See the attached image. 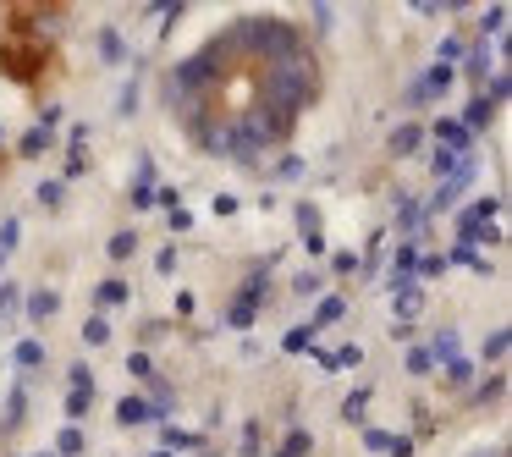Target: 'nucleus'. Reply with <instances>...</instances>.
Wrapping results in <instances>:
<instances>
[{
  "label": "nucleus",
  "instance_id": "1",
  "mask_svg": "<svg viewBox=\"0 0 512 457\" xmlns=\"http://www.w3.org/2000/svg\"><path fill=\"white\" fill-rule=\"evenodd\" d=\"M39 67H45V50H39V45H23V39H12V45H0V72H6V78L28 83Z\"/></svg>",
  "mask_w": 512,
  "mask_h": 457
},
{
  "label": "nucleus",
  "instance_id": "2",
  "mask_svg": "<svg viewBox=\"0 0 512 457\" xmlns=\"http://www.w3.org/2000/svg\"><path fill=\"white\" fill-rule=\"evenodd\" d=\"M468 182H474V160H463V166H457V171H452V177H446V182H441V188H435V199H430V210H435V215H446V210H452V204H457V193H463V188H468Z\"/></svg>",
  "mask_w": 512,
  "mask_h": 457
},
{
  "label": "nucleus",
  "instance_id": "3",
  "mask_svg": "<svg viewBox=\"0 0 512 457\" xmlns=\"http://www.w3.org/2000/svg\"><path fill=\"white\" fill-rule=\"evenodd\" d=\"M435 138H441L452 155H468V127L463 122H441V127H435Z\"/></svg>",
  "mask_w": 512,
  "mask_h": 457
},
{
  "label": "nucleus",
  "instance_id": "4",
  "mask_svg": "<svg viewBox=\"0 0 512 457\" xmlns=\"http://www.w3.org/2000/svg\"><path fill=\"white\" fill-rule=\"evenodd\" d=\"M419 138H424L419 127H413V122H402L397 133H391V155H397V160H402V155H413V149H419Z\"/></svg>",
  "mask_w": 512,
  "mask_h": 457
},
{
  "label": "nucleus",
  "instance_id": "5",
  "mask_svg": "<svg viewBox=\"0 0 512 457\" xmlns=\"http://www.w3.org/2000/svg\"><path fill=\"white\" fill-rule=\"evenodd\" d=\"M116 419H122V424H144L149 419V402L144 397H122V402H116Z\"/></svg>",
  "mask_w": 512,
  "mask_h": 457
},
{
  "label": "nucleus",
  "instance_id": "6",
  "mask_svg": "<svg viewBox=\"0 0 512 457\" xmlns=\"http://www.w3.org/2000/svg\"><path fill=\"white\" fill-rule=\"evenodd\" d=\"M56 309H61V298H56V292H34V298H28V314H34L39 325H45Z\"/></svg>",
  "mask_w": 512,
  "mask_h": 457
},
{
  "label": "nucleus",
  "instance_id": "7",
  "mask_svg": "<svg viewBox=\"0 0 512 457\" xmlns=\"http://www.w3.org/2000/svg\"><path fill=\"white\" fill-rule=\"evenodd\" d=\"M468 380H474V364H468V358H452V364H446V386L463 391Z\"/></svg>",
  "mask_w": 512,
  "mask_h": 457
},
{
  "label": "nucleus",
  "instance_id": "8",
  "mask_svg": "<svg viewBox=\"0 0 512 457\" xmlns=\"http://www.w3.org/2000/svg\"><path fill=\"white\" fill-rule=\"evenodd\" d=\"M463 160H468V155H452V149H441V155H435V160H430V171H435V182H441V177H452V171H457V166H463Z\"/></svg>",
  "mask_w": 512,
  "mask_h": 457
},
{
  "label": "nucleus",
  "instance_id": "9",
  "mask_svg": "<svg viewBox=\"0 0 512 457\" xmlns=\"http://www.w3.org/2000/svg\"><path fill=\"white\" fill-rule=\"evenodd\" d=\"M298 232L309 237V243L320 237V210H314V204H298Z\"/></svg>",
  "mask_w": 512,
  "mask_h": 457
},
{
  "label": "nucleus",
  "instance_id": "10",
  "mask_svg": "<svg viewBox=\"0 0 512 457\" xmlns=\"http://www.w3.org/2000/svg\"><path fill=\"white\" fill-rule=\"evenodd\" d=\"M468 78H474V83H485V72H490V56H485V45H474V50H468Z\"/></svg>",
  "mask_w": 512,
  "mask_h": 457
},
{
  "label": "nucleus",
  "instance_id": "11",
  "mask_svg": "<svg viewBox=\"0 0 512 457\" xmlns=\"http://www.w3.org/2000/svg\"><path fill=\"white\" fill-rule=\"evenodd\" d=\"M490 116H496V105H490L485 94H479V100L468 105V122H463V127H490Z\"/></svg>",
  "mask_w": 512,
  "mask_h": 457
},
{
  "label": "nucleus",
  "instance_id": "12",
  "mask_svg": "<svg viewBox=\"0 0 512 457\" xmlns=\"http://www.w3.org/2000/svg\"><path fill=\"white\" fill-rule=\"evenodd\" d=\"M430 358H441V364L463 358V353H457V331H441V336H435V353H430Z\"/></svg>",
  "mask_w": 512,
  "mask_h": 457
},
{
  "label": "nucleus",
  "instance_id": "13",
  "mask_svg": "<svg viewBox=\"0 0 512 457\" xmlns=\"http://www.w3.org/2000/svg\"><path fill=\"white\" fill-rule=\"evenodd\" d=\"M83 342L89 347H100V342H111V320H100V314H94L89 325H83Z\"/></svg>",
  "mask_w": 512,
  "mask_h": 457
},
{
  "label": "nucleus",
  "instance_id": "14",
  "mask_svg": "<svg viewBox=\"0 0 512 457\" xmlns=\"http://www.w3.org/2000/svg\"><path fill=\"white\" fill-rule=\"evenodd\" d=\"M419 309H424V292H419V287H413V292H397V314H402V320H413Z\"/></svg>",
  "mask_w": 512,
  "mask_h": 457
},
{
  "label": "nucleus",
  "instance_id": "15",
  "mask_svg": "<svg viewBox=\"0 0 512 457\" xmlns=\"http://www.w3.org/2000/svg\"><path fill=\"white\" fill-rule=\"evenodd\" d=\"M364 408H369V391H353V397L342 402V419H347V424H358V419H364Z\"/></svg>",
  "mask_w": 512,
  "mask_h": 457
},
{
  "label": "nucleus",
  "instance_id": "16",
  "mask_svg": "<svg viewBox=\"0 0 512 457\" xmlns=\"http://www.w3.org/2000/svg\"><path fill=\"white\" fill-rule=\"evenodd\" d=\"M303 347H314V325H292L287 331V353H303Z\"/></svg>",
  "mask_w": 512,
  "mask_h": 457
},
{
  "label": "nucleus",
  "instance_id": "17",
  "mask_svg": "<svg viewBox=\"0 0 512 457\" xmlns=\"http://www.w3.org/2000/svg\"><path fill=\"white\" fill-rule=\"evenodd\" d=\"M17 364H23V369H39V364H45V347H39V342H23V347H17Z\"/></svg>",
  "mask_w": 512,
  "mask_h": 457
},
{
  "label": "nucleus",
  "instance_id": "18",
  "mask_svg": "<svg viewBox=\"0 0 512 457\" xmlns=\"http://www.w3.org/2000/svg\"><path fill=\"white\" fill-rule=\"evenodd\" d=\"M419 221V204H413V193H397V226H413Z\"/></svg>",
  "mask_w": 512,
  "mask_h": 457
},
{
  "label": "nucleus",
  "instance_id": "19",
  "mask_svg": "<svg viewBox=\"0 0 512 457\" xmlns=\"http://www.w3.org/2000/svg\"><path fill=\"white\" fill-rule=\"evenodd\" d=\"M133 248H138L133 232H116V237H111V259H133Z\"/></svg>",
  "mask_w": 512,
  "mask_h": 457
},
{
  "label": "nucleus",
  "instance_id": "20",
  "mask_svg": "<svg viewBox=\"0 0 512 457\" xmlns=\"http://www.w3.org/2000/svg\"><path fill=\"white\" fill-rule=\"evenodd\" d=\"M23 408H28V397H23V386L6 397V424H23Z\"/></svg>",
  "mask_w": 512,
  "mask_h": 457
},
{
  "label": "nucleus",
  "instance_id": "21",
  "mask_svg": "<svg viewBox=\"0 0 512 457\" xmlns=\"http://www.w3.org/2000/svg\"><path fill=\"white\" fill-rule=\"evenodd\" d=\"M281 457H309V435L292 430V435H287V446H281Z\"/></svg>",
  "mask_w": 512,
  "mask_h": 457
},
{
  "label": "nucleus",
  "instance_id": "22",
  "mask_svg": "<svg viewBox=\"0 0 512 457\" xmlns=\"http://www.w3.org/2000/svg\"><path fill=\"white\" fill-rule=\"evenodd\" d=\"M17 232H23L17 215H12V221H0V254H12V248H17Z\"/></svg>",
  "mask_w": 512,
  "mask_h": 457
},
{
  "label": "nucleus",
  "instance_id": "23",
  "mask_svg": "<svg viewBox=\"0 0 512 457\" xmlns=\"http://www.w3.org/2000/svg\"><path fill=\"white\" fill-rule=\"evenodd\" d=\"M39 149H50V133H45V127H34V133H23V155H39Z\"/></svg>",
  "mask_w": 512,
  "mask_h": 457
},
{
  "label": "nucleus",
  "instance_id": "24",
  "mask_svg": "<svg viewBox=\"0 0 512 457\" xmlns=\"http://www.w3.org/2000/svg\"><path fill=\"white\" fill-rule=\"evenodd\" d=\"M56 446H61V457H83V435L78 430H61Z\"/></svg>",
  "mask_w": 512,
  "mask_h": 457
},
{
  "label": "nucleus",
  "instance_id": "25",
  "mask_svg": "<svg viewBox=\"0 0 512 457\" xmlns=\"http://www.w3.org/2000/svg\"><path fill=\"white\" fill-rule=\"evenodd\" d=\"M67 375H72V391H94V375H89V364H72Z\"/></svg>",
  "mask_w": 512,
  "mask_h": 457
},
{
  "label": "nucleus",
  "instance_id": "26",
  "mask_svg": "<svg viewBox=\"0 0 512 457\" xmlns=\"http://www.w3.org/2000/svg\"><path fill=\"white\" fill-rule=\"evenodd\" d=\"M39 204H45V210H56V204H61V182H39Z\"/></svg>",
  "mask_w": 512,
  "mask_h": 457
},
{
  "label": "nucleus",
  "instance_id": "27",
  "mask_svg": "<svg viewBox=\"0 0 512 457\" xmlns=\"http://www.w3.org/2000/svg\"><path fill=\"white\" fill-rule=\"evenodd\" d=\"M127 375H138V380H155V369H149V358H144V353H133V358H127Z\"/></svg>",
  "mask_w": 512,
  "mask_h": 457
},
{
  "label": "nucleus",
  "instance_id": "28",
  "mask_svg": "<svg viewBox=\"0 0 512 457\" xmlns=\"http://www.w3.org/2000/svg\"><path fill=\"white\" fill-rule=\"evenodd\" d=\"M89 397H94V391H72V397H67V413H72V419H83V413H89Z\"/></svg>",
  "mask_w": 512,
  "mask_h": 457
},
{
  "label": "nucleus",
  "instance_id": "29",
  "mask_svg": "<svg viewBox=\"0 0 512 457\" xmlns=\"http://www.w3.org/2000/svg\"><path fill=\"white\" fill-rule=\"evenodd\" d=\"M342 309H347V303H342V298H325V303H320V325H331V320H342Z\"/></svg>",
  "mask_w": 512,
  "mask_h": 457
},
{
  "label": "nucleus",
  "instance_id": "30",
  "mask_svg": "<svg viewBox=\"0 0 512 457\" xmlns=\"http://www.w3.org/2000/svg\"><path fill=\"white\" fill-rule=\"evenodd\" d=\"M127 298V281H105L100 287V303H122Z\"/></svg>",
  "mask_w": 512,
  "mask_h": 457
},
{
  "label": "nucleus",
  "instance_id": "31",
  "mask_svg": "<svg viewBox=\"0 0 512 457\" xmlns=\"http://www.w3.org/2000/svg\"><path fill=\"white\" fill-rule=\"evenodd\" d=\"M182 446H199V435H182V430H166V452H182Z\"/></svg>",
  "mask_w": 512,
  "mask_h": 457
},
{
  "label": "nucleus",
  "instance_id": "32",
  "mask_svg": "<svg viewBox=\"0 0 512 457\" xmlns=\"http://www.w3.org/2000/svg\"><path fill=\"white\" fill-rule=\"evenodd\" d=\"M100 50H105L111 61H127V50H122V39H116V34H100Z\"/></svg>",
  "mask_w": 512,
  "mask_h": 457
},
{
  "label": "nucleus",
  "instance_id": "33",
  "mask_svg": "<svg viewBox=\"0 0 512 457\" xmlns=\"http://www.w3.org/2000/svg\"><path fill=\"white\" fill-rule=\"evenodd\" d=\"M485 28H490V34H507V6H490Z\"/></svg>",
  "mask_w": 512,
  "mask_h": 457
},
{
  "label": "nucleus",
  "instance_id": "34",
  "mask_svg": "<svg viewBox=\"0 0 512 457\" xmlns=\"http://www.w3.org/2000/svg\"><path fill=\"white\" fill-rule=\"evenodd\" d=\"M17 309V287L12 281H0V314H12Z\"/></svg>",
  "mask_w": 512,
  "mask_h": 457
},
{
  "label": "nucleus",
  "instance_id": "35",
  "mask_svg": "<svg viewBox=\"0 0 512 457\" xmlns=\"http://www.w3.org/2000/svg\"><path fill=\"white\" fill-rule=\"evenodd\" d=\"M149 204H155V193H149V182H138V188H133V210H149Z\"/></svg>",
  "mask_w": 512,
  "mask_h": 457
},
{
  "label": "nucleus",
  "instance_id": "36",
  "mask_svg": "<svg viewBox=\"0 0 512 457\" xmlns=\"http://www.w3.org/2000/svg\"><path fill=\"white\" fill-rule=\"evenodd\" d=\"M364 446H369V452H386L391 435H386V430H369V435H364Z\"/></svg>",
  "mask_w": 512,
  "mask_h": 457
},
{
  "label": "nucleus",
  "instance_id": "37",
  "mask_svg": "<svg viewBox=\"0 0 512 457\" xmlns=\"http://www.w3.org/2000/svg\"><path fill=\"white\" fill-rule=\"evenodd\" d=\"M386 452H391V457H413V441H408V435H391Z\"/></svg>",
  "mask_w": 512,
  "mask_h": 457
},
{
  "label": "nucleus",
  "instance_id": "38",
  "mask_svg": "<svg viewBox=\"0 0 512 457\" xmlns=\"http://www.w3.org/2000/svg\"><path fill=\"white\" fill-rule=\"evenodd\" d=\"M501 353H507V331H496V336L485 342V358H501Z\"/></svg>",
  "mask_w": 512,
  "mask_h": 457
},
{
  "label": "nucleus",
  "instance_id": "39",
  "mask_svg": "<svg viewBox=\"0 0 512 457\" xmlns=\"http://www.w3.org/2000/svg\"><path fill=\"white\" fill-rule=\"evenodd\" d=\"M507 89H512V83H507V72H501V78L490 83V94H485V100H490V105H496V100H507Z\"/></svg>",
  "mask_w": 512,
  "mask_h": 457
},
{
  "label": "nucleus",
  "instance_id": "40",
  "mask_svg": "<svg viewBox=\"0 0 512 457\" xmlns=\"http://www.w3.org/2000/svg\"><path fill=\"white\" fill-rule=\"evenodd\" d=\"M188 226H193V215L177 204V210H171V232H188Z\"/></svg>",
  "mask_w": 512,
  "mask_h": 457
},
{
  "label": "nucleus",
  "instance_id": "41",
  "mask_svg": "<svg viewBox=\"0 0 512 457\" xmlns=\"http://www.w3.org/2000/svg\"><path fill=\"white\" fill-rule=\"evenodd\" d=\"M430 364H435L430 353H413V358H408V369H413V375H430Z\"/></svg>",
  "mask_w": 512,
  "mask_h": 457
},
{
  "label": "nucleus",
  "instance_id": "42",
  "mask_svg": "<svg viewBox=\"0 0 512 457\" xmlns=\"http://www.w3.org/2000/svg\"><path fill=\"white\" fill-rule=\"evenodd\" d=\"M248 320H254V309H248V303L237 298V303H232V325H248Z\"/></svg>",
  "mask_w": 512,
  "mask_h": 457
},
{
  "label": "nucleus",
  "instance_id": "43",
  "mask_svg": "<svg viewBox=\"0 0 512 457\" xmlns=\"http://www.w3.org/2000/svg\"><path fill=\"white\" fill-rule=\"evenodd\" d=\"M133 105H138V83H127L122 89V116H133Z\"/></svg>",
  "mask_w": 512,
  "mask_h": 457
},
{
  "label": "nucleus",
  "instance_id": "44",
  "mask_svg": "<svg viewBox=\"0 0 512 457\" xmlns=\"http://www.w3.org/2000/svg\"><path fill=\"white\" fill-rule=\"evenodd\" d=\"M155 457H171V452H155Z\"/></svg>",
  "mask_w": 512,
  "mask_h": 457
}]
</instances>
